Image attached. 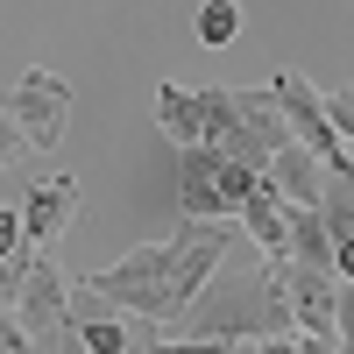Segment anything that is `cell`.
I'll list each match as a JSON object with an SVG mask.
<instances>
[{"instance_id":"obj_1","label":"cell","mask_w":354,"mask_h":354,"mask_svg":"<svg viewBox=\"0 0 354 354\" xmlns=\"http://www.w3.org/2000/svg\"><path fill=\"white\" fill-rule=\"evenodd\" d=\"M234 248H241V241H234L227 220H185L170 241H149V248L121 255L113 270H93V277H78V283L100 290L113 312L142 319V326H170V319L205 290V277H213Z\"/></svg>"},{"instance_id":"obj_2","label":"cell","mask_w":354,"mask_h":354,"mask_svg":"<svg viewBox=\"0 0 354 354\" xmlns=\"http://www.w3.org/2000/svg\"><path fill=\"white\" fill-rule=\"evenodd\" d=\"M170 333H205V340H270V333H305L298 326V305H290V283H283V262L270 248H234L205 290L170 319Z\"/></svg>"},{"instance_id":"obj_3","label":"cell","mask_w":354,"mask_h":354,"mask_svg":"<svg viewBox=\"0 0 354 354\" xmlns=\"http://www.w3.org/2000/svg\"><path fill=\"white\" fill-rule=\"evenodd\" d=\"M205 142L220 156H241L255 170H270L290 135V113L277 100V85H227V93H205Z\"/></svg>"},{"instance_id":"obj_4","label":"cell","mask_w":354,"mask_h":354,"mask_svg":"<svg viewBox=\"0 0 354 354\" xmlns=\"http://www.w3.org/2000/svg\"><path fill=\"white\" fill-rule=\"evenodd\" d=\"M8 319L28 333V354H93L78 312H71V283H64V270H57V255L36 262V277L21 283V298L8 305Z\"/></svg>"},{"instance_id":"obj_5","label":"cell","mask_w":354,"mask_h":354,"mask_svg":"<svg viewBox=\"0 0 354 354\" xmlns=\"http://www.w3.org/2000/svg\"><path fill=\"white\" fill-rule=\"evenodd\" d=\"M71 128V85L57 71H21L8 93V170H21V156H50Z\"/></svg>"},{"instance_id":"obj_6","label":"cell","mask_w":354,"mask_h":354,"mask_svg":"<svg viewBox=\"0 0 354 354\" xmlns=\"http://www.w3.org/2000/svg\"><path fill=\"white\" fill-rule=\"evenodd\" d=\"M270 85H277V100H283V113H290V135H298L305 149H319V156H326V170H354V142L340 135V121H333L326 93H319L305 71H277Z\"/></svg>"},{"instance_id":"obj_7","label":"cell","mask_w":354,"mask_h":354,"mask_svg":"<svg viewBox=\"0 0 354 354\" xmlns=\"http://www.w3.org/2000/svg\"><path fill=\"white\" fill-rule=\"evenodd\" d=\"M71 213H78V177H43V185H28L21 192V248L57 255Z\"/></svg>"},{"instance_id":"obj_8","label":"cell","mask_w":354,"mask_h":354,"mask_svg":"<svg viewBox=\"0 0 354 354\" xmlns=\"http://www.w3.org/2000/svg\"><path fill=\"white\" fill-rule=\"evenodd\" d=\"M177 205H185V220H227V156L213 142H192L185 156H177Z\"/></svg>"},{"instance_id":"obj_9","label":"cell","mask_w":354,"mask_h":354,"mask_svg":"<svg viewBox=\"0 0 354 354\" xmlns=\"http://www.w3.org/2000/svg\"><path fill=\"white\" fill-rule=\"evenodd\" d=\"M290 305H298L305 333H340V270H305V262H283Z\"/></svg>"},{"instance_id":"obj_10","label":"cell","mask_w":354,"mask_h":354,"mask_svg":"<svg viewBox=\"0 0 354 354\" xmlns=\"http://www.w3.org/2000/svg\"><path fill=\"white\" fill-rule=\"evenodd\" d=\"M156 128L177 142V149H192V142H205V93H192V85L163 78L156 85Z\"/></svg>"},{"instance_id":"obj_11","label":"cell","mask_w":354,"mask_h":354,"mask_svg":"<svg viewBox=\"0 0 354 354\" xmlns=\"http://www.w3.org/2000/svg\"><path fill=\"white\" fill-rule=\"evenodd\" d=\"M270 177H277V185L298 198V205H326V156L305 149V142H283L277 163H270Z\"/></svg>"},{"instance_id":"obj_12","label":"cell","mask_w":354,"mask_h":354,"mask_svg":"<svg viewBox=\"0 0 354 354\" xmlns=\"http://www.w3.org/2000/svg\"><path fill=\"white\" fill-rule=\"evenodd\" d=\"M290 262H305V270H333L326 205H298V198H290Z\"/></svg>"},{"instance_id":"obj_13","label":"cell","mask_w":354,"mask_h":354,"mask_svg":"<svg viewBox=\"0 0 354 354\" xmlns=\"http://www.w3.org/2000/svg\"><path fill=\"white\" fill-rule=\"evenodd\" d=\"M234 36H241V0H205V8H198V43L227 50Z\"/></svg>"},{"instance_id":"obj_14","label":"cell","mask_w":354,"mask_h":354,"mask_svg":"<svg viewBox=\"0 0 354 354\" xmlns=\"http://www.w3.org/2000/svg\"><path fill=\"white\" fill-rule=\"evenodd\" d=\"M142 354H234V340H205V333H163Z\"/></svg>"},{"instance_id":"obj_15","label":"cell","mask_w":354,"mask_h":354,"mask_svg":"<svg viewBox=\"0 0 354 354\" xmlns=\"http://www.w3.org/2000/svg\"><path fill=\"white\" fill-rule=\"evenodd\" d=\"M340 340L354 354V277H340Z\"/></svg>"},{"instance_id":"obj_16","label":"cell","mask_w":354,"mask_h":354,"mask_svg":"<svg viewBox=\"0 0 354 354\" xmlns=\"http://www.w3.org/2000/svg\"><path fill=\"white\" fill-rule=\"evenodd\" d=\"M305 347V333H270V340H262V354H298Z\"/></svg>"},{"instance_id":"obj_17","label":"cell","mask_w":354,"mask_h":354,"mask_svg":"<svg viewBox=\"0 0 354 354\" xmlns=\"http://www.w3.org/2000/svg\"><path fill=\"white\" fill-rule=\"evenodd\" d=\"M333 270L354 277V234H340V241H333Z\"/></svg>"},{"instance_id":"obj_18","label":"cell","mask_w":354,"mask_h":354,"mask_svg":"<svg viewBox=\"0 0 354 354\" xmlns=\"http://www.w3.org/2000/svg\"><path fill=\"white\" fill-rule=\"evenodd\" d=\"M298 354H340V333H305Z\"/></svg>"}]
</instances>
